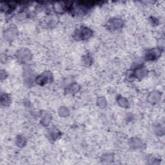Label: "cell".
Listing matches in <instances>:
<instances>
[{"label": "cell", "mask_w": 165, "mask_h": 165, "mask_svg": "<svg viewBox=\"0 0 165 165\" xmlns=\"http://www.w3.org/2000/svg\"><path fill=\"white\" fill-rule=\"evenodd\" d=\"M24 78L27 82H32V77L33 74L30 69L27 68L24 71Z\"/></svg>", "instance_id": "obj_13"}, {"label": "cell", "mask_w": 165, "mask_h": 165, "mask_svg": "<svg viewBox=\"0 0 165 165\" xmlns=\"http://www.w3.org/2000/svg\"><path fill=\"white\" fill-rule=\"evenodd\" d=\"M15 144L19 147H23L26 144V139L24 137L22 136H18L15 140Z\"/></svg>", "instance_id": "obj_17"}, {"label": "cell", "mask_w": 165, "mask_h": 165, "mask_svg": "<svg viewBox=\"0 0 165 165\" xmlns=\"http://www.w3.org/2000/svg\"><path fill=\"white\" fill-rule=\"evenodd\" d=\"M147 74V70L144 68H138L135 70V71L133 72V77H136L138 79H141L143 78Z\"/></svg>", "instance_id": "obj_9"}, {"label": "cell", "mask_w": 165, "mask_h": 165, "mask_svg": "<svg viewBox=\"0 0 165 165\" xmlns=\"http://www.w3.org/2000/svg\"><path fill=\"white\" fill-rule=\"evenodd\" d=\"M117 102L120 107L124 108H128L129 107V102L125 97L122 96H118L117 98Z\"/></svg>", "instance_id": "obj_12"}, {"label": "cell", "mask_w": 165, "mask_h": 165, "mask_svg": "<svg viewBox=\"0 0 165 165\" xmlns=\"http://www.w3.org/2000/svg\"><path fill=\"white\" fill-rule=\"evenodd\" d=\"M66 5L63 3L57 2L54 5V10L56 11L57 13H59V14L63 13L66 10Z\"/></svg>", "instance_id": "obj_11"}, {"label": "cell", "mask_w": 165, "mask_h": 165, "mask_svg": "<svg viewBox=\"0 0 165 165\" xmlns=\"http://www.w3.org/2000/svg\"><path fill=\"white\" fill-rule=\"evenodd\" d=\"M161 55V50L158 49H152L147 53L146 59L148 61L155 60L157 58H158Z\"/></svg>", "instance_id": "obj_6"}, {"label": "cell", "mask_w": 165, "mask_h": 165, "mask_svg": "<svg viewBox=\"0 0 165 165\" xmlns=\"http://www.w3.org/2000/svg\"><path fill=\"white\" fill-rule=\"evenodd\" d=\"M10 97L7 95L6 94H1V104L2 106L4 107H6V106L9 105L10 103Z\"/></svg>", "instance_id": "obj_16"}, {"label": "cell", "mask_w": 165, "mask_h": 165, "mask_svg": "<svg viewBox=\"0 0 165 165\" xmlns=\"http://www.w3.org/2000/svg\"><path fill=\"white\" fill-rule=\"evenodd\" d=\"M97 106L100 108H105L107 105V100H106V99L104 97H100L98 98L97 101Z\"/></svg>", "instance_id": "obj_18"}, {"label": "cell", "mask_w": 165, "mask_h": 165, "mask_svg": "<svg viewBox=\"0 0 165 165\" xmlns=\"http://www.w3.org/2000/svg\"><path fill=\"white\" fill-rule=\"evenodd\" d=\"M123 22L121 19L114 18L110 20L107 24L108 29L111 30H116L121 29L123 27Z\"/></svg>", "instance_id": "obj_4"}, {"label": "cell", "mask_w": 165, "mask_h": 165, "mask_svg": "<svg viewBox=\"0 0 165 165\" xmlns=\"http://www.w3.org/2000/svg\"><path fill=\"white\" fill-rule=\"evenodd\" d=\"M92 35V31L88 27H82L76 30L74 34V37L76 40H86Z\"/></svg>", "instance_id": "obj_1"}, {"label": "cell", "mask_w": 165, "mask_h": 165, "mask_svg": "<svg viewBox=\"0 0 165 165\" xmlns=\"http://www.w3.org/2000/svg\"><path fill=\"white\" fill-rule=\"evenodd\" d=\"M58 113H59V115H60L61 117H66L69 115L70 111H69V110L66 107H61L60 109H59Z\"/></svg>", "instance_id": "obj_20"}, {"label": "cell", "mask_w": 165, "mask_h": 165, "mask_svg": "<svg viewBox=\"0 0 165 165\" xmlns=\"http://www.w3.org/2000/svg\"><path fill=\"white\" fill-rule=\"evenodd\" d=\"M52 117L50 113L45 112L42 114L41 123L43 126H48L50 124L51 120H52Z\"/></svg>", "instance_id": "obj_10"}, {"label": "cell", "mask_w": 165, "mask_h": 165, "mask_svg": "<svg viewBox=\"0 0 165 165\" xmlns=\"http://www.w3.org/2000/svg\"><path fill=\"white\" fill-rule=\"evenodd\" d=\"M155 132L158 133V134H160V133H163V128L161 125L156 126V127H155Z\"/></svg>", "instance_id": "obj_21"}, {"label": "cell", "mask_w": 165, "mask_h": 165, "mask_svg": "<svg viewBox=\"0 0 165 165\" xmlns=\"http://www.w3.org/2000/svg\"><path fill=\"white\" fill-rule=\"evenodd\" d=\"M129 145L133 149H139L142 148L143 143L142 141L138 138H132L129 141Z\"/></svg>", "instance_id": "obj_8"}, {"label": "cell", "mask_w": 165, "mask_h": 165, "mask_svg": "<svg viewBox=\"0 0 165 165\" xmlns=\"http://www.w3.org/2000/svg\"><path fill=\"white\" fill-rule=\"evenodd\" d=\"M52 74H51V72H45L43 74H41V75L37 77V78L36 79V81L39 85H44L46 84L47 82H49L52 80Z\"/></svg>", "instance_id": "obj_3"}, {"label": "cell", "mask_w": 165, "mask_h": 165, "mask_svg": "<svg viewBox=\"0 0 165 165\" xmlns=\"http://www.w3.org/2000/svg\"><path fill=\"white\" fill-rule=\"evenodd\" d=\"M113 159H114V157H113V155L112 154H105L101 158V161L103 163L105 164H108V163H112Z\"/></svg>", "instance_id": "obj_14"}, {"label": "cell", "mask_w": 165, "mask_h": 165, "mask_svg": "<svg viewBox=\"0 0 165 165\" xmlns=\"http://www.w3.org/2000/svg\"><path fill=\"white\" fill-rule=\"evenodd\" d=\"M84 63L86 65H90L92 63V59L90 56H86L84 58Z\"/></svg>", "instance_id": "obj_22"}, {"label": "cell", "mask_w": 165, "mask_h": 165, "mask_svg": "<svg viewBox=\"0 0 165 165\" xmlns=\"http://www.w3.org/2000/svg\"><path fill=\"white\" fill-rule=\"evenodd\" d=\"M161 96L159 92H151L148 97V101L149 103L154 104L157 103L161 100Z\"/></svg>", "instance_id": "obj_7"}, {"label": "cell", "mask_w": 165, "mask_h": 165, "mask_svg": "<svg viewBox=\"0 0 165 165\" xmlns=\"http://www.w3.org/2000/svg\"><path fill=\"white\" fill-rule=\"evenodd\" d=\"M7 77V73L5 71H3V70H1V80L5 79Z\"/></svg>", "instance_id": "obj_23"}, {"label": "cell", "mask_w": 165, "mask_h": 165, "mask_svg": "<svg viewBox=\"0 0 165 165\" xmlns=\"http://www.w3.org/2000/svg\"><path fill=\"white\" fill-rule=\"evenodd\" d=\"M15 56H16L18 60L21 63L29 61L32 58V54H31L29 50L25 49H23L18 50Z\"/></svg>", "instance_id": "obj_2"}, {"label": "cell", "mask_w": 165, "mask_h": 165, "mask_svg": "<svg viewBox=\"0 0 165 165\" xmlns=\"http://www.w3.org/2000/svg\"><path fill=\"white\" fill-rule=\"evenodd\" d=\"M80 90V85L77 83H74V84H72L71 85H70L67 88V92L70 94H74L77 93L79 92Z\"/></svg>", "instance_id": "obj_15"}, {"label": "cell", "mask_w": 165, "mask_h": 165, "mask_svg": "<svg viewBox=\"0 0 165 165\" xmlns=\"http://www.w3.org/2000/svg\"><path fill=\"white\" fill-rule=\"evenodd\" d=\"M18 34V30L15 27H10L7 29L3 33L4 38L6 40L11 41L16 37Z\"/></svg>", "instance_id": "obj_5"}, {"label": "cell", "mask_w": 165, "mask_h": 165, "mask_svg": "<svg viewBox=\"0 0 165 165\" xmlns=\"http://www.w3.org/2000/svg\"><path fill=\"white\" fill-rule=\"evenodd\" d=\"M49 137L50 139L52 140H56L58 137L60 136V132L56 130H51L49 132Z\"/></svg>", "instance_id": "obj_19"}]
</instances>
